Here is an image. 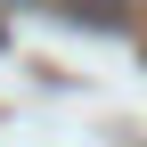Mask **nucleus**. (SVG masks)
Here are the masks:
<instances>
[{
    "label": "nucleus",
    "mask_w": 147,
    "mask_h": 147,
    "mask_svg": "<svg viewBox=\"0 0 147 147\" xmlns=\"http://www.w3.org/2000/svg\"><path fill=\"white\" fill-rule=\"evenodd\" d=\"M74 25H98V33H123V0H65Z\"/></svg>",
    "instance_id": "nucleus-1"
}]
</instances>
